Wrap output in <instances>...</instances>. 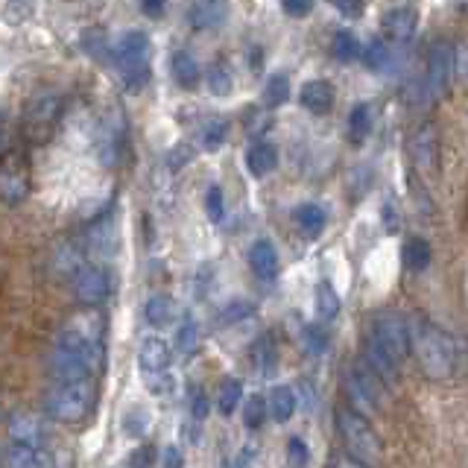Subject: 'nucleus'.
<instances>
[{"mask_svg":"<svg viewBox=\"0 0 468 468\" xmlns=\"http://www.w3.org/2000/svg\"><path fill=\"white\" fill-rule=\"evenodd\" d=\"M105 366V346L103 339L85 337L73 328H62L53 339L50 351V378L56 384H68V380H88Z\"/></svg>","mask_w":468,"mask_h":468,"instance_id":"1","label":"nucleus"},{"mask_svg":"<svg viewBox=\"0 0 468 468\" xmlns=\"http://www.w3.org/2000/svg\"><path fill=\"white\" fill-rule=\"evenodd\" d=\"M413 355L419 360V369L430 380H448L456 372V343L448 331L433 325L430 319L416 316L410 322Z\"/></svg>","mask_w":468,"mask_h":468,"instance_id":"2","label":"nucleus"},{"mask_svg":"<svg viewBox=\"0 0 468 468\" xmlns=\"http://www.w3.org/2000/svg\"><path fill=\"white\" fill-rule=\"evenodd\" d=\"M97 407V384L88 380H68L47 389L45 396V416L59 424H79Z\"/></svg>","mask_w":468,"mask_h":468,"instance_id":"3","label":"nucleus"},{"mask_svg":"<svg viewBox=\"0 0 468 468\" xmlns=\"http://www.w3.org/2000/svg\"><path fill=\"white\" fill-rule=\"evenodd\" d=\"M334 422H337V433H339V439H343L348 456H355L357 463H364L369 468L384 465V445H380V436L357 410L339 407Z\"/></svg>","mask_w":468,"mask_h":468,"instance_id":"4","label":"nucleus"},{"mask_svg":"<svg viewBox=\"0 0 468 468\" xmlns=\"http://www.w3.org/2000/svg\"><path fill=\"white\" fill-rule=\"evenodd\" d=\"M114 65L130 91H141L150 82V38L141 29H130L114 41Z\"/></svg>","mask_w":468,"mask_h":468,"instance_id":"5","label":"nucleus"},{"mask_svg":"<svg viewBox=\"0 0 468 468\" xmlns=\"http://www.w3.org/2000/svg\"><path fill=\"white\" fill-rule=\"evenodd\" d=\"M372 339H375L389 357H396L398 364H404L413 351L410 322L396 311H380L375 316V322H372Z\"/></svg>","mask_w":468,"mask_h":468,"instance_id":"6","label":"nucleus"},{"mask_svg":"<svg viewBox=\"0 0 468 468\" xmlns=\"http://www.w3.org/2000/svg\"><path fill=\"white\" fill-rule=\"evenodd\" d=\"M59 114H62L59 91L36 94V97L27 103V112H24V135L36 144L47 141V138L53 135V130H56Z\"/></svg>","mask_w":468,"mask_h":468,"instance_id":"7","label":"nucleus"},{"mask_svg":"<svg viewBox=\"0 0 468 468\" xmlns=\"http://www.w3.org/2000/svg\"><path fill=\"white\" fill-rule=\"evenodd\" d=\"M348 392H351V401H355L360 410L375 413L387 396V380L360 357L348 372Z\"/></svg>","mask_w":468,"mask_h":468,"instance_id":"8","label":"nucleus"},{"mask_svg":"<svg viewBox=\"0 0 468 468\" xmlns=\"http://www.w3.org/2000/svg\"><path fill=\"white\" fill-rule=\"evenodd\" d=\"M451 77H454V47L448 41H436L428 53V73H424V94H428L430 103L442 100L448 94Z\"/></svg>","mask_w":468,"mask_h":468,"instance_id":"9","label":"nucleus"},{"mask_svg":"<svg viewBox=\"0 0 468 468\" xmlns=\"http://www.w3.org/2000/svg\"><path fill=\"white\" fill-rule=\"evenodd\" d=\"M29 194V167L18 153L6 150L0 164V196L6 205H21Z\"/></svg>","mask_w":468,"mask_h":468,"instance_id":"10","label":"nucleus"},{"mask_svg":"<svg viewBox=\"0 0 468 468\" xmlns=\"http://www.w3.org/2000/svg\"><path fill=\"white\" fill-rule=\"evenodd\" d=\"M73 296L85 307H97L112 296V279L109 272L97 263H85V267L73 275Z\"/></svg>","mask_w":468,"mask_h":468,"instance_id":"11","label":"nucleus"},{"mask_svg":"<svg viewBox=\"0 0 468 468\" xmlns=\"http://www.w3.org/2000/svg\"><path fill=\"white\" fill-rule=\"evenodd\" d=\"M436 155H439V138H436L433 123H422L416 132L410 135V158L416 170L422 173H433L436 170Z\"/></svg>","mask_w":468,"mask_h":468,"instance_id":"12","label":"nucleus"},{"mask_svg":"<svg viewBox=\"0 0 468 468\" xmlns=\"http://www.w3.org/2000/svg\"><path fill=\"white\" fill-rule=\"evenodd\" d=\"M6 433L13 442H27V445H47V428L45 422L36 419L33 413H24V410H15L13 416L6 419Z\"/></svg>","mask_w":468,"mask_h":468,"instance_id":"13","label":"nucleus"},{"mask_svg":"<svg viewBox=\"0 0 468 468\" xmlns=\"http://www.w3.org/2000/svg\"><path fill=\"white\" fill-rule=\"evenodd\" d=\"M380 29H384L392 41H398V45H407V41H413V36H416V29H419V13L413 6L389 9V13L380 18Z\"/></svg>","mask_w":468,"mask_h":468,"instance_id":"14","label":"nucleus"},{"mask_svg":"<svg viewBox=\"0 0 468 468\" xmlns=\"http://www.w3.org/2000/svg\"><path fill=\"white\" fill-rule=\"evenodd\" d=\"M4 468H53V456L41 445L13 442L4 451Z\"/></svg>","mask_w":468,"mask_h":468,"instance_id":"15","label":"nucleus"},{"mask_svg":"<svg viewBox=\"0 0 468 468\" xmlns=\"http://www.w3.org/2000/svg\"><path fill=\"white\" fill-rule=\"evenodd\" d=\"M334 100H337V91L331 82L325 79H311L302 85L299 91V103L302 109H307L311 114H328L334 109Z\"/></svg>","mask_w":468,"mask_h":468,"instance_id":"16","label":"nucleus"},{"mask_svg":"<svg viewBox=\"0 0 468 468\" xmlns=\"http://www.w3.org/2000/svg\"><path fill=\"white\" fill-rule=\"evenodd\" d=\"M226 15H229L226 0H194V6H190V27L199 29V33L217 29L222 27Z\"/></svg>","mask_w":468,"mask_h":468,"instance_id":"17","label":"nucleus"},{"mask_svg":"<svg viewBox=\"0 0 468 468\" xmlns=\"http://www.w3.org/2000/svg\"><path fill=\"white\" fill-rule=\"evenodd\" d=\"M138 360H141V369L146 375H164L170 366V346L162 337H146L138 351Z\"/></svg>","mask_w":468,"mask_h":468,"instance_id":"18","label":"nucleus"},{"mask_svg":"<svg viewBox=\"0 0 468 468\" xmlns=\"http://www.w3.org/2000/svg\"><path fill=\"white\" fill-rule=\"evenodd\" d=\"M249 267L255 272V279L272 281L279 275V252L270 240H255L249 249Z\"/></svg>","mask_w":468,"mask_h":468,"instance_id":"19","label":"nucleus"},{"mask_svg":"<svg viewBox=\"0 0 468 468\" xmlns=\"http://www.w3.org/2000/svg\"><path fill=\"white\" fill-rule=\"evenodd\" d=\"M364 360L378 372L380 378L387 380V387H392V384H398V378H401V364L396 357H389L384 348H380L375 339H366V348H364Z\"/></svg>","mask_w":468,"mask_h":468,"instance_id":"20","label":"nucleus"},{"mask_svg":"<svg viewBox=\"0 0 468 468\" xmlns=\"http://www.w3.org/2000/svg\"><path fill=\"white\" fill-rule=\"evenodd\" d=\"M88 249L100 258H112L117 252V226L112 214H105L103 220H97L88 231Z\"/></svg>","mask_w":468,"mask_h":468,"instance_id":"21","label":"nucleus"},{"mask_svg":"<svg viewBox=\"0 0 468 468\" xmlns=\"http://www.w3.org/2000/svg\"><path fill=\"white\" fill-rule=\"evenodd\" d=\"M170 71H173V79H176L179 88L194 91L196 85L202 82L199 62L194 59V53H190V50H176L173 59H170Z\"/></svg>","mask_w":468,"mask_h":468,"instance_id":"22","label":"nucleus"},{"mask_svg":"<svg viewBox=\"0 0 468 468\" xmlns=\"http://www.w3.org/2000/svg\"><path fill=\"white\" fill-rule=\"evenodd\" d=\"M275 164H279V150H275L272 144L267 141H255L249 150H247V167H249V173L255 179H263V176H270Z\"/></svg>","mask_w":468,"mask_h":468,"instance_id":"23","label":"nucleus"},{"mask_svg":"<svg viewBox=\"0 0 468 468\" xmlns=\"http://www.w3.org/2000/svg\"><path fill=\"white\" fill-rule=\"evenodd\" d=\"M252 364H255V369H258V375H263V378H270L275 372V366H279V348H275L270 334H263L258 343H255Z\"/></svg>","mask_w":468,"mask_h":468,"instance_id":"24","label":"nucleus"},{"mask_svg":"<svg viewBox=\"0 0 468 468\" xmlns=\"http://www.w3.org/2000/svg\"><path fill=\"white\" fill-rule=\"evenodd\" d=\"M270 416L279 422V424H287L293 419L296 413V392L290 387H275L270 392Z\"/></svg>","mask_w":468,"mask_h":468,"instance_id":"25","label":"nucleus"},{"mask_svg":"<svg viewBox=\"0 0 468 468\" xmlns=\"http://www.w3.org/2000/svg\"><path fill=\"white\" fill-rule=\"evenodd\" d=\"M144 316H146V322H150V325L162 328V325H167V322H173V316H176V302L170 299V296H164V293H155L153 299L146 302Z\"/></svg>","mask_w":468,"mask_h":468,"instance_id":"26","label":"nucleus"},{"mask_svg":"<svg viewBox=\"0 0 468 468\" xmlns=\"http://www.w3.org/2000/svg\"><path fill=\"white\" fill-rule=\"evenodd\" d=\"M293 220H296V226H299L305 234H311V238H316V234L325 229V211L319 208L316 202H305V205L296 208Z\"/></svg>","mask_w":468,"mask_h":468,"instance_id":"27","label":"nucleus"},{"mask_svg":"<svg viewBox=\"0 0 468 468\" xmlns=\"http://www.w3.org/2000/svg\"><path fill=\"white\" fill-rule=\"evenodd\" d=\"M404 263L410 272H424L430 267V243L424 238H410L404 247Z\"/></svg>","mask_w":468,"mask_h":468,"instance_id":"28","label":"nucleus"},{"mask_svg":"<svg viewBox=\"0 0 468 468\" xmlns=\"http://www.w3.org/2000/svg\"><path fill=\"white\" fill-rule=\"evenodd\" d=\"M334 56L337 62H343V65H351V62L364 59V47H360L357 36L351 33V29H339V33L334 36Z\"/></svg>","mask_w":468,"mask_h":468,"instance_id":"29","label":"nucleus"},{"mask_svg":"<svg viewBox=\"0 0 468 468\" xmlns=\"http://www.w3.org/2000/svg\"><path fill=\"white\" fill-rule=\"evenodd\" d=\"M205 77H208V88L214 91L217 97H226V94H231V88H234V73L229 68V62H222V59L211 62Z\"/></svg>","mask_w":468,"mask_h":468,"instance_id":"30","label":"nucleus"},{"mask_svg":"<svg viewBox=\"0 0 468 468\" xmlns=\"http://www.w3.org/2000/svg\"><path fill=\"white\" fill-rule=\"evenodd\" d=\"M226 135H229V123L222 121V117H208L199 130V144L205 146V150H220Z\"/></svg>","mask_w":468,"mask_h":468,"instance_id":"31","label":"nucleus"},{"mask_svg":"<svg viewBox=\"0 0 468 468\" xmlns=\"http://www.w3.org/2000/svg\"><path fill=\"white\" fill-rule=\"evenodd\" d=\"M287 100H290V77L287 73H272L267 85H263V103L275 109V105H284Z\"/></svg>","mask_w":468,"mask_h":468,"instance_id":"32","label":"nucleus"},{"mask_svg":"<svg viewBox=\"0 0 468 468\" xmlns=\"http://www.w3.org/2000/svg\"><path fill=\"white\" fill-rule=\"evenodd\" d=\"M339 313V296L328 281H322L316 287V316L322 322H331V319Z\"/></svg>","mask_w":468,"mask_h":468,"instance_id":"33","label":"nucleus"},{"mask_svg":"<svg viewBox=\"0 0 468 468\" xmlns=\"http://www.w3.org/2000/svg\"><path fill=\"white\" fill-rule=\"evenodd\" d=\"M369 132H372V109L366 103H357L348 114V138L360 144Z\"/></svg>","mask_w":468,"mask_h":468,"instance_id":"34","label":"nucleus"},{"mask_svg":"<svg viewBox=\"0 0 468 468\" xmlns=\"http://www.w3.org/2000/svg\"><path fill=\"white\" fill-rule=\"evenodd\" d=\"M243 398V384H240V378H229V380H222V387H220V401H217V407H220V416H231L234 410H238V404Z\"/></svg>","mask_w":468,"mask_h":468,"instance_id":"35","label":"nucleus"},{"mask_svg":"<svg viewBox=\"0 0 468 468\" xmlns=\"http://www.w3.org/2000/svg\"><path fill=\"white\" fill-rule=\"evenodd\" d=\"M176 348H179V355H185V357H190L199 348V328H196L194 319H185V322L179 325V331H176Z\"/></svg>","mask_w":468,"mask_h":468,"instance_id":"36","label":"nucleus"},{"mask_svg":"<svg viewBox=\"0 0 468 468\" xmlns=\"http://www.w3.org/2000/svg\"><path fill=\"white\" fill-rule=\"evenodd\" d=\"M364 62H366V68H372V71H384L389 65L387 41L384 38H372L366 45V50H364Z\"/></svg>","mask_w":468,"mask_h":468,"instance_id":"37","label":"nucleus"},{"mask_svg":"<svg viewBox=\"0 0 468 468\" xmlns=\"http://www.w3.org/2000/svg\"><path fill=\"white\" fill-rule=\"evenodd\" d=\"M267 413H270V404L263 401L261 396H252L247 401V407H243V424H247L249 430H258L263 419H267Z\"/></svg>","mask_w":468,"mask_h":468,"instance_id":"38","label":"nucleus"},{"mask_svg":"<svg viewBox=\"0 0 468 468\" xmlns=\"http://www.w3.org/2000/svg\"><path fill=\"white\" fill-rule=\"evenodd\" d=\"M287 465L290 468H307L311 465V448H307L299 436H293V439L287 442Z\"/></svg>","mask_w":468,"mask_h":468,"instance_id":"39","label":"nucleus"},{"mask_svg":"<svg viewBox=\"0 0 468 468\" xmlns=\"http://www.w3.org/2000/svg\"><path fill=\"white\" fill-rule=\"evenodd\" d=\"M205 211L211 222H222V217H226V202H222V190L217 185H211L205 190Z\"/></svg>","mask_w":468,"mask_h":468,"instance_id":"40","label":"nucleus"},{"mask_svg":"<svg viewBox=\"0 0 468 468\" xmlns=\"http://www.w3.org/2000/svg\"><path fill=\"white\" fill-rule=\"evenodd\" d=\"M252 311H255V307L249 305V302H243V299H238V302H231L229 307H226V311H222L220 313V319H222V322H243V319H249L252 316Z\"/></svg>","mask_w":468,"mask_h":468,"instance_id":"41","label":"nucleus"},{"mask_svg":"<svg viewBox=\"0 0 468 468\" xmlns=\"http://www.w3.org/2000/svg\"><path fill=\"white\" fill-rule=\"evenodd\" d=\"M281 6L290 18H307L313 9V0H281Z\"/></svg>","mask_w":468,"mask_h":468,"instance_id":"42","label":"nucleus"},{"mask_svg":"<svg viewBox=\"0 0 468 468\" xmlns=\"http://www.w3.org/2000/svg\"><path fill=\"white\" fill-rule=\"evenodd\" d=\"M305 343L311 351H325L328 348V337L322 334V328H316V325H307L305 328Z\"/></svg>","mask_w":468,"mask_h":468,"instance_id":"43","label":"nucleus"},{"mask_svg":"<svg viewBox=\"0 0 468 468\" xmlns=\"http://www.w3.org/2000/svg\"><path fill=\"white\" fill-rule=\"evenodd\" d=\"M331 4H334L346 18H360V15H364L366 0H331Z\"/></svg>","mask_w":468,"mask_h":468,"instance_id":"44","label":"nucleus"},{"mask_svg":"<svg viewBox=\"0 0 468 468\" xmlns=\"http://www.w3.org/2000/svg\"><path fill=\"white\" fill-rule=\"evenodd\" d=\"M164 468H185V460H182V451L176 448V445H167L164 448V460H162Z\"/></svg>","mask_w":468,"mask_h":468,"instance_id":"45","label":"nucleus"},{"mask_svg":"<svg viewBox=\"0 0 468 468\" xmlns=\"http://www.w3.org/2000/svg\"><path fill=\"white\" fill-rule=\"evenodd\" d=\"M153 456H155V451L150 448V445H144L141 454L132 456V468H153V463H155Z\"/></svg>","mask_w":468,"mask_h":468,"instance_id":"46","label":"nucleus"},{"mask_svg":"<svg viewBox=\"0 0 468 468\" xmlns=\"http://www.w3.org/2000/svg\"><path fill=\"white\" fill-rule=\"evenodd\" d=\"M384 226H387V231H389V234H396V231L401 229L398 211L392 208V202H387V205H384Z\"/></svg>","mask_w":468,"mask_h":468,"instance_id":"47","label":"nucleus"},{"mask_svg":"<svg viewBox=\"0 0 468 468\" xmlns=\"http://www.w3.org/2000/svg\"><path fill=\"white\" fill-rule=\"evenodd\" d=\"M190 413H194L196 422H202V419L208 416V398L202 396V392H196V396H194V404H190Z\"/></svg>","mask_w":468,"mask_h":468,"instance_id":"48","label":"nucleus"},{"mask_svg":"<svg viewBox=\"0 0 468 468\" xmlns=\"http://www.w3.org/2000/svg\"><path fill=\"white\" fill-rule=\"evenodd\" d=\"M164 4L167 0H141V6H144V13L150 15V18H158L164 13Z\"/></svg>","mask_w":468,"mask_h":468,"instance_id":"49","label":"nucleus"},{"mask_svg":"<svg viewBox=\"0 0 468 468\" xmlns=\"http://www.w3.org/2000/svg\"><path fill=\"white\" fill-rule=\"evenodd\" d=\"M334 468H369V465H364V463H357L355 460V456H337V460H334Z\"/></svg>","mask_w":468,"mask_h":468,"instance_id":"50","label":"nucleus"}]
</instances>
